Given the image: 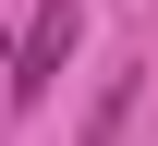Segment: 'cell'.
Here are the masks:
<instances>
[{
	"instance_id": "cell-1",
	"label": "cell",
	"mask_w": 158,
	"mask_h": 146,
	"mask_svg": "<svg viewBox=\"0 0 158 146\" xmlns=\"http://www.w3.org/2000/svg\"><path fill=\"white\" fill-rule=\"evenodd\" d=\"M73 37H85V0H37V24H24V61L0 73V98H12V110H37L49 85H61V61H73Z\"/></svg>"
},
{
	"instance_id": "cell-2",
	"label": "cell",
	"mask_w": 158,
	"mask_h": 146,
	"mask_svg": "<svg viewBox=\"0 0 158 146\" xmlns=\"http://www.w3.org/2000/svg\"><path fill=\"white\" fill-rule=\"evenodd\" d=\"M122 122H134V73L98 85V110H85V146H122Z\"/></svg>"
}]
</instances>
